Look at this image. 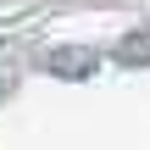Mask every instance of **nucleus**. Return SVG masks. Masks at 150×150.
<instances>
[{
    "label": "nucleus",
    "instance_id": "f257e3e1",
    "mask_svg": "<svg viewBox=\"0 0 150 150\" xmlns=\"http://www.w3.org/2000/svg\"><path fill=\"white\" fill-rule=\"evenodd\" d=\"M56 78H89L95 72V56L89 50H50V61H45Z\"/></svg>",
    "mask_w": 150,
    "mask_h": 150
},
{
    "label": "nucleus",
    "instance_id": "f03ea898",
    "mask_svg": "<svg viewBox=\"0 0 150 150\" xmlns=\"http://www.w3.org/2000/svg\"><path fill=\"white\" fill-rule=\"evenodd\" d=\"M117 67H150V33H134L117 45Z\"/></svg>",
    "mask_w": 150,
    "mask_h": 150
}]
</instances>
